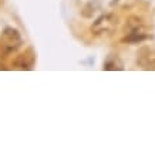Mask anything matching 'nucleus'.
<instances>
[{
  "instance_id": "nucleus-1",
  "label": "nucleus",
  "mask_w": 155,
  "mask_h": 155,
  "mask_svg": "<svg viewBox=\"0 0 155 155\" xmlns=\"http://www.w3.org/2000/svg\"><path fill=\"white\" fill-rule=\"evenodd\" d=\"M23 44V38L21 34L19 33V30H16L13 27H6L2 31L0 36V51L5 56H9L12 53L17 51Z\"/></svg>"
},
{
  "instance_id": "nucleus-2",
  "label": "nucleus",
  "mask_w": 155,
  "mask_h": 155,
  "mask_svg": "<svg viewBox=\"0 0 155 155\" xmlns=\"http://www.w3.org/2000/svg\"><path fill=\"white\" fill-rule=\"evenodd\" d=\"M148 31L140 17H131L125 24V36L122 38L124 43H141L148 38Z\"/></svg>"
},
{
  "instance_id": "nucleus-3",
  "label": "nucleus",
  "mask_w": 155,
  "mask_h": 155,
  "mask_svg": "<svg viewBox=\"0 0 155 155\" xmlns=\"http://www.w3.org/2000/svg\"><path fill=\"white\" fill-rule=\"evenodd\" d=\"M117 26V17L111 13H105L103 16H100L98 19H95V21L91 24V34L94 36H103V34L111 33Z\"/></svg>"
},
{
  "instance_id": "nucleus-4",
  "label": "nucleus",
  "mask_w": 155,
  "mask_h": 155,
  "mask_svg": "<svg viewBox=\"0 0 155 155\" xmlns=\"http://www.w3.org/2000/svg\"><path fill=\"white\" fill-rule=\"evenodd\" d=\"M137 64L144 70H155V50L142 47L137 53Z\"/></svg>"
},
{
  "instance_id": "nucleus-5",
  "label": "nucleus",
  "mask_w": 155,
  "mask_h": 155,
  "mask_svg": "<svg viewBox=\"0 0 155 155\" xmlns=\"http://www.w3.org/2000/svg\"><path fill=\"white\" fill-rule=\"evenodd\" d=\"M34 61H36V54H34L33 48H27L24 53L19 54V56L14 58L13 66L17 70H33L34 67Z\"/></svg>"
},
{
  "instance_id": "nucleus-6",
  "label": "nucleus",
  "mask_w": 155,
  "mask_h": 155,
  "mask_svg": "<svg viewBox=\"0 0 155 155\" xmlns=\"http://www.w3.org/2000/svg\"><path fill=\"white\" fill-rule=\"evenodd\" d=\"M103 68L107 71H115V70L121 71V70H124V64H122V61L117 56H110L107 60L104 61Z\"/></svg>"
},
{
  "instance_id": "nucleus-7",
  "label": "nucleus",
  "mask_w": 155,
  "mask_h": 155,
  "mask_svg": "<svg viewBox=\"0 0 155 155\" xmlns=\"http://www.w3.org/2000/svg\"><path fill=\"white\" fill-rule=\"evenodd\" d=\"M98 10V2H90L88 5H85L83 9V16L84 17H93V14Z\"/></svg>"
},
{
  "instance_id": "nucleus-8",
  "label": "nucleus",
  "mask_w": 155,
  "mask_h": 155,
  "mask_svg": "<svg viewBox=\"0 0 155 155\" xmlns=\"http://www.w3.org/2000/svg\"><path fill=\"white\" fill-rule=\"evenodd\" d=\"M3 70H7V67H5L3 64H0V71H3Z\"/></svg>"
}]
</instances>
